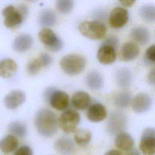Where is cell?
<instances>
[{
    "mask_svg": "<svg viewBox=\"0 0 155 155\" xmlns=\"http://www.w3.org/2000/svg\"><path fill=\"white\" fill-rule=\"evenodd\" d=\"M58 118L54 112L48 108H42L36 114L35 125L38 132L44 137L54 135L58 128Z\"/></svg>",
    "mask_w": 155,
    "mask_h": 155,
    "instance_id": "obj_1",
    "label": "cell"
},
{
    "mask_svg": "<svg viewBox=\"0 0 155 155\" xmlns=\"http://www.w3.org/2000/svg\"><path fill=\"white\" fill-rule=\"evenodd\" d=\"M4 16V24L9 28H14L19 26L28 15V8L25 4H21L17 8L13 5H8L2 10Z\"/></svg>",
    "mask_w": 155,
    "mask_h": 155,
    "instance_id": "obj_2",
    "label": "cell"
},
{
    "mask_svg": "<svg viewBox=\"0 0 155 155\" xmlns=\"http://www.w3.org/2000/svg\"><path fill=\"white\" fill-rule=\"evenodd\" d=\"M78 29L82 36L92 40L104 38L107 32L105 25L97 20L84 21L79 24Z\"/></svg>",
    "mask_w": 155,
    "mask_h": 155,
    "instance_id": "obj_3",
    "label": "cell"
},
{
    "mask_svg": "<svg viewBox=\"0 0 155 155\" xmlns=\"http://www.w3.org/2000/svg\"><path fill=\"white\" fill-rule=\"evenodd\" d=\"M86 60L84 57L78 54H69L64 56L60 61L62 70L67 74L76 75L84 70Z\"/></svg>",
    "mask_w": 155,
    "mask_h": 155,
    "instance_id": "obj_4",
    "label": "cell"
},
{
    "mask_svg": "<svg viewBox=\"0 0 155 155\" xmlns=\"http://www.w3.org/2000/svg\"><path fill=\"white\" fill-rule=\"evenodd\" d=\"M38 36L40 41L51 51H58L63 47L62 40L52 30L48 27L42 28L39 32Z\"/></svg>",
    "mask_w": 155,
    "mask_h": 155,
    "instance_id": "obj_5",
    "label": "cell"
},
{
    "mask_svg": "<svg viewBox=\"0 0 155 155\" xmlns=\"http://www.w3.org/2000/svg\"><path fill=\"white\" fill-rule=\"evenodd\" d=\"M79 114L73 110H67L63 112L59 117L58 124L65 133L73 132L80 122Z\"/></svg>",
    "mask_w": 155,
    "mask_h": 155,
    "instance_id": "obj_6",
    "label": "cell"
},
{
    "mask_svg": "<svg viewBox=\"0 0 155 155\" xmlns=\"http://www.w3.org/2000/svg\"><path fill=\"white\" fill-rule=\"evenodd\" d=\"M139 147L144 155H154L155 131L153 128H147L143 130Z\"/></svg>",
    "mask_w": 155,
    "mask_h": 155,
    "instance_id": "obj_7",
    "label": "cell"
},
{
    "mask_svg": "<svg viewBox=\"0 0 155 155\" xmlns=\"http://www.w3.org/2000/svg\"><path fill=\"white\" fill-rule=\"evenodd\" d=\"M127 119L125 115L120 111L112 113L107 123V130L111 134H117L125 128Z\"/></svg>",
    "mask_w": 155,
    "mask_h": 155,
    "instance_id": "obj_8",
    "label": "cell"
},
{
    "mask_svg": "<svg viewBox=\"0 0 155 155\" xmlns=\"http://www.w3.org/2000/svg\"><path fill=\"white\" fill-rule=\"evenodd\" d=\"M129 19L128 11L122 7L114 8L109 15L110 25L114 28H120L127 24Z\"/></svg>",
    "mask_w": 155,
    "mask_h": 155,
    "instance_id": "obj_9",
    "label": "cell"
},
{
    "mask_svg": "<svg viewBox=\"0 0 155 155\" xmlns=\"http://www.w3.org/2000/svg\"><path fill=\"white\" fill-rule=\"evenodd\" d=\"M47 102L50 103L52 108L59 111H62L68 107L69 105V97L63 91L54 90Z\"/></svg>",
    "mask_w": 155,
    "mask_h": 155,
    "instance_id": "obj_10",
    "label": "cell"
},
{
    "mask_svg": "<svg viewBox=\"0 0 155 155\" xmlns=\"http://www.w3.org/2000/svg\"><path fill=\"white\" fill-rule=\"evenodd\" d=\"M152 104V99L145 93H139L131 101L133 110L138 113L148 111L151 108Z\"/></svg>",
    "mask_w": 155,
    "mask_h": 155,
    "instance_id": "obj_11",
    "label": "cell"
},
{
    "mask_svg": "<svg viewBox=\"0 0 155 155\" xmlns=\"http://www.w3.org/2000/svg\"><path fill=\"white\" fill-rule=\"evenodd\" d=\"M97 58L101 64H111L116 58V49L110 45H102L97 50Z\"/></svg>",
    "mask_w": 155,
    "mask_h": 155,
    "instance_id": "obj_12",
    "label": "cell"
},
{
    "mask_svg": "<svg viewBox=\"0 0 155 155\" xmlns=\"http://www.w3.org/2000/svg\"><path fill=\"white\" fill-rule=\"evenodd\" d=\"M26 99L25 94L21 90H13L4 98V104L10 110H14L22 104Z\"/></svg>",
    "mask_w": 155,
    "mask_h": 155,
    "instance_id": "obj_13",
    "label": "cell"
},
{
    "mask_svg": "<svg viewBox=\"0 0 155 155\" xmlns=\"http://www.w3.org/2000/svg\"><path fill=\"white\" fill-rule=\"evenodd\" d=\"M140 53L139 45L134 42L128 41L125 42L121 48V56L124 61H130L136 58Z\"/></svg>",
    "mask_w": 155,
    "mask_h": 155,
    "instance_id": "obj_14",
    "label": "cell"
},
{
    "mask_svg": "<svg viewBox=\"0 0 155 155\" xmlns=\"http://www.w3.org/2000/svg\"><path fill=\"white\" fill-rule=\"evenodd\" d=\"M107 110L105 107L100 103H95L91 105L87 113L88 119L93 122H101L107 117Z\"/></svg>",
    "mask_w": 155,
    "mask_h": 155,
    "instance_id": "obj_15",
    "label": "cell"
},
{
    "mask_svg": "<svg viewBox=\"0 0 155 155\" xmlns=\"http://www.w3.org/2000/svg\"><path fill=\"white\" fill-rule=\"evenodd\" d=\"M54 147L62 155H72L75 151V147L73 140L67 137L57 139L54 142Z\"/></svg>",
    "mask_w": 155,
    "mask_h": 155,
    "instance_id": "obj_16",
    "label": "cell"
},
{
    "mask_svg": "<svg viewBox=\"0 0 155 155\" xmlns=\"http://www.w3.org/2000/svg\"><path fill=\"white\" fill-rule=\"evenodd\" d=\"M71 102L74 108L79 110H84L90 105L91 97L88 93L85 91H79L73 94Z\"/></svg>",
    "mask_w": 155,
    "mask_h": 155,
    "instance_id": "obj_17",
    "label": "cell"
},
{
    "mask_svg": "<svg viewBox=\"0 0 155 155\" xmlns=\"http://www.w3.org/2000/svg\"><path fill=\"white\" fill-rule=\"evenodd\" d=\"M18 65L16 62L9 58L0 61V76L4 78L13 77L16 73Z\"/></svg>",
    "mask_w": 155,
    "mask_h": 155,
    "instance_id": "obj_18",
    "label": "cell"
},
{
    "mask_svg": "<svg viewBox=\"0 0 155 155\" xmlns=\"http://www.w3.org/2000/svg\"><path fill=\"white\" fill-rule=\"evenodd\" d=\"M33 44V39L28 34H21L14 40L13 48L17 52H24L28 50Z\"/></svg>",
    "mask_w": 155,
    "mask_h": 155,
    "instance_id": "obj_19",
    "label": "cell"
},
{
    "mask_svg": "<svg viewBox=\"0 0 155 155\" xmlns=\"http://www.w3.org/2000/svg\"><path fill=\"white\" fill-rule=\"evenodd\" d=\"M131 38L140 45L147 44L150 40V32L148 30L142 26L133 28L130 32Z\"/></svg>",
    "mask_w": 155,
    "mask_h": 155,
    "instance_id": "obj_20",
    "label": "cell"
},
{
    "mask_svg": "<svg viewBox=\"0 0 155 155\" xmlns=\"http://www.w3.org/2000/svg\"><path fill=\"white\" fill-rule=\"evenodd\" d=\"M114 143L117 148L127 151L131 150L134 146L133 137L131 135L125 132L118 133L115 137Z\"/></svg>",
    "mask_w": 155,
    "mask_h": 155,
    "instance_id": "obj_21",
    "label": "cell"
},
{
    "mask_svg": "<svg viewBox=\"0 0 155 155\" xmlns=\"http://www.w3.org/2000/svg\"><path fill=\"white\" fill-rule=\"evenodd\" d=\"M86 83L90 89L99 90L103 87L104 79L99 72L91 71L86 76Z\"/></svg>",
    "mask_w": 155,
    "mask_h": 155,
    "instance_id": "obj_22",
    "label": "cell"
},
{
    "mask_svg": "<svg viewBox=\"0 0 155 155\" xmlns=\"http://www.w3.org/2000/svg\"><path fill=\"white\" fill-rule=\"evenodd\" d=\"M18 146V140L12 134H8L0 140V150L5 154H9L14 151Z\"/></svg>",
    "mask_w": 155,
    "mask_h": 155,
    "instance_id": "obj_23",
    "label": "cell"
},
{
    "mask_svg": "<svg viewBox=\"0 0 155 155\" xmlns=\"http://www.w3.org/2000/svg\"><path fill=\"white\" fill-rule=\"evenodd\" d=\"M56 15L55 13L50 9L42 10L38 16V22L41 26L48 27L54 25L56 22Z\"/></svg>",
    "mask_w": 155,
    "mask_h": 155,
    "instance_id": "obj_24",
    "label": "cell"
},
{
    "mask_svg": "<svg viewBox=\"0 0 155 155\" xmlns=\"http://www.w3.org/2000/svg\"><path fill=\"white\" fill-rule=\"evenodd\" d=\"M133 81V74L127 68H121L116 73V81L121 87L130 86Z\"/></svg>",
    "mask_w": 155,
    "mask_h": 155,
    "instance_id": "obj_25",
    "label": "cell"
},
{
    "mask_svg": "<svg viewBox=\"0 0 155 155\" xmlns=\"http://www.w3.org/2000/svg\"><path fill=\"white\" fill-rule=\"evenodd\" d=\"M139 13L142 19L146 22H152L155 20V8L153 5L146 4L141 6Z\"/></svg>",
    "mask_w": 155,
    "mask_h": 155,
    "instance_id": "obj_26",
    "label": "cell"
},
{
    "mask_svg": "<svg viewBox=\"0 0 155 155\" xmlns=\"http://www.w3.org/2000/svg\"><path fill=\"white\" fill-rule=\"evenodd\" d=\"M131 103V95L130 92L127 91H124L118 93L114 100V105L122 108L128 107Z\"/></svg>",
    "mask_w": 155,
    "mask_h": 155,
    "instance_id": "obj_27",
    "label": "cell"
},
{
    "mask_svg": "<svg viewBox=\"0 0 155 155\" xmlns=\"http://www.w3.org/2000/svg\"><path fill=\"white\" fill-rule=\"evenodd\" d=\"M74 140L79 145L88 144L91 139V133L90 130L84 128L78 130L74 134Z\"/></svg>",
    "mask_w": 155,
    "mask_h": 155,
    "instance_id": "obj_28",
    "label": "cell"
},
{
    "mask_svg": "<svg viewBox=\"0 0 155 155\" xmlns=\"http://www.w3.org/2000/svg\"><path fill=\"white\" fill-rule=\"evenodd\" d=\"M9 131L19 137H24L27 134L25 125L19 121H14L10 123L8 127Z\"/></svg>",
    "mask_w": 155,
    "mask_h": 155,
    "instance_id": "obj_29",
    "label": "cell"
},
{
    "mask_svg": "<svg viewBox=\"0 0 155 155\" xmlns=\"http://www.w3.org/2000/svg\"><path fill=\"white\" fill-rule=\"evenodd\" d=\"M74 7L73 0H56V7L58 12L62 14L70 13Z\"/></svg>",
    "mask_w": 155,
    "mask_h": 155,
    "instance_id": "obj_30",
    "label": "cell"
},
{
    "mask_svg": "<svg viewBox=\"0 0 155 155\" xmlns=\"http://www.w3.org/2000/svg\"><path fill=\"white\" fill-rule=\"evenodd\" d=\"M42 68V66L38 60V59H34L31 60L27 65V73L34 76L38 74Z\"/></svg>",
    "mask_w": 155,
    "mask_h": 155,
    "instance_id": "obj_31",
    "label": "cell"
},
{
    "mask_svg": "<svg viewBox=\"0 0 155 155\" xmlns=\"http://www.w3.org/2000/svg\"><path fill=\"white\" fill-rule=\"evenodd\" d=\"M144 61L147 64H153L155 62V45L148 48L144 55Z\"/></svg>",
    "mask_w": 155,
    "mask_h": 155,
    "instance_id": "obj_32",
    "label": "cell"
},
{
    "mask_svg": "<svg viewBox=\"0 0 155 155\" xmlns=\"http://www.w3.org/2000/svg\"><path fill=\"white\" fill-rule=\"evenodd\" d=\"M42 67H47L52 62L51 56L47 53H42L38 58Z\"/></svg>",
    "mask_w": 155,
    "mask_h": 155,
    "instance_id": "obj_33",
    "label": "cell"
},
{
    "mask_svg": "<svg viewBox=\"0 0 155 155\" xmlns=\"http://www.w3.org/2000/svg\"><path fill=\"white\" fill-rule=\"evenodd\" d=\"M119 43L118 39L116 36L111 35V36H107L103 41L102 45H110L111 47H113L115 49L117 47Z\"/></svg>",
    "mask_w": 155,
    "mask_h": 155,
    "instance_id": "obj_34",
    "label": "cell"
},
{
    "mask_svg": "<svg viewBox=\"0 0 155 155\" xmlns=\"http://www.w3.org/2000/svg\"><path fill=\"white\" fill-rule=\"evenodd\" d=\"M14 155H33V152L31 149L27 145H24L19 148Z\"/></svg>",
    "mask_w": 155,
    "mask_h": 155,
    "instance_id": "obj_35",
    "label": "cell"
},
{
    "mask_svg": "<svg viewBox=\"0 0 155 155\" xmlns=\"http://www.w3.org/2000/svg\"><path fill=\"white\" fill-rule=\"evenodd\" d=\"M119 2L125 7H131L136 1V0H118Z\"/></svg>",
    "mask_w": 155,
    "mask_h": 155,
    "instance_id": "obj_36",
    "label": "cell"
},
{
    "mask_svg": "<svg viewBox=\"0 0 155 155\" xmlns=\"http://www.w3.org/2000/svg\"><path fill=\"white\" fill-rule=\"evenodd\" d=\"M154 68H153L148 74V81L152 85L154 84Z\"/></svg>",
    "mask_w": 155,
    "mask_h": 155,
    "instance_id": "obj_37",
    "label": "cell"
},
{
    "mask_svg": "<svg viewBox=\"0 0 155 155\" xmlns=\"http://www.w3.org/2000/svg\"><path fill=\"white\" fill-rule=\"evenodd\" d=\"M104 155H122L121 153L116 150H111L105 153Z\"/></svg>",
    "mask_w": 155,
    "mask_h": 155,
    "instance_id": "obj_38",
    "label": "cell"
},
{
    "mask_svg": "<svg viewBox=\"0 0 155 155\" xmlns=\"http://www.w3.org/2000/svg\"><path fill=\"white\" fill-rule=\"evenodd\" d=\"M127 155H140V154L137 150H134L130 151L127 154Z\"/></svg>",
    "mask_w": 155,
    "mask_h": 155,
    "instance_id": "obj_39",
    "label": "cell"
},
{
    "mask_svg": "<svg viewBox=\"0 0 155 155\" xmlns=\"http://www.w3.org/2000/svg\"><path fill=\"white\" fill-rule=\"evenodd\" d=\"M28 1H35L36 0H28Z\"/></svg>",
    "mask_w": 155,
    "mask_h": 155,
    "instance_id": "obj_40",
    "label": "cell"
}]
</instances>
